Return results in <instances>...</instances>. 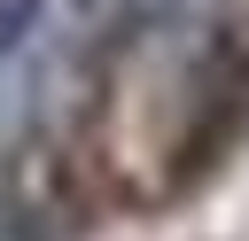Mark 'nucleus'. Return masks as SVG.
I'll return each mask as SVG.
<instances>
[{
  "instance_id": "nucleus-1",
  "label": "nucleus",
  "mask_w": 249,
  "mask_h": 241,
  "mask_svg": "<svg viewBox=\"0 0 249 241\" xmlns=\"http://www.w3.org/2000/svg\"><path fill=\"white\" fill-rule=\"evenodd\" d=\"M31 16H39V0H0V54L23 39V23H31Z\"/></svg>"
}]
</instances>
